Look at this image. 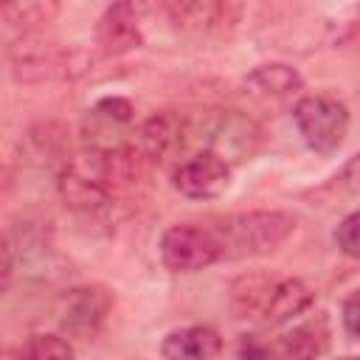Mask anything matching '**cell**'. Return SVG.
<instances>
[{
    "instance_id": "cell-13",
    "label": "cell",
    "mask_w": 360,
    "mask_h": 360,
    "mask_svg": "<svg viewBox=\"0 0 360 360\" xmlns=\"http://www.w3.org/2000/svg\"><path fill=\"white\" fill-rule=\"evenodd\" d=\"M180 141H183V121H177L169 112H158L138 127L132 138V152L146 163H160L180 146Z\"/></svg>"
},
{
    "instance_id": "cell-14",
    "label": "cell",
    "mask_w": 360,
    "mask_h": 360,
    "mask_svg": "<svg viewBox=\"0 0 360 360\" xmlns=\"http://www.w3.org/2000/svg\"><path fill=\"white\" fill-rule=\"evenodd\" d=\"M222 352V338L211 326H183L163 338V360H217Z\"/></svg>"
},
{
    "instance_id": "cell-3",
    "label": "cell",
    "mask_w": 360,
    "mask_h": 360,
    "mask_svg": "<svg viewBox=\"0 0 360 360\" xmlns=\"http://www.w3.org/2000/svg\"><path fill=\"white\" fill-rule=\"evenodd\" d=\"M11 65L20 82L73 79L87 70V59L82 56V51L42 39L37 34H28L11 48Z\"/></svg>"
},
{
    "instance_id": "cell-8",
    "label": "cell",
    "mask_w": 360,
    "mask_h": 360,
    "mask_svg": "<svg viewBox=\"0 0 360 360\" xmlns=\"http://www.w3.org/2000/svg\"><path fill=\"white\" fill-rule=\"evenodd\" d=\"M110 309H112V295L98 284H87V287H73L62 295L56 307V318L62 332L87 340L101 329Z\"/></svg>"
},
{
    "instance_id": "cell-4",
    "label": "cell",
    "mask_w": 360,
    "mask_h": 360,
    "mask_svg": "<svg viewBox=\"0 0 360 360\" xmlns=\"http://www.w3.org/2000/svg\"><path fill=\"white\" fill-rule=\"evenodd\" d=\"M132 124H135V107L129 98L121 96H107L98 98L82 121V135H84V149L98 152V155H121L132 146Z\"/></svg>"
},
{
    "instance_id": "cell-5",
    "label": "cell",
    "mask_w": 360,
    "mask_h": 360,
    "mask_svg": "<svg viewBox=\"0 0 360 360\" xmlns=\"http://www.w3.org/2000/svg\"><path fill=\"white\" fill-rule=\"evenodd\" d=\"M202 135H205L202 152H211L214 158H219L228 166L250 160L262 143L259 124L239 110H222V112L211 115Z\"/></svg>"
},
{
    "instance_id": "cell-15",
    "label": "cell",
    "mask_w": 360,
    "mask_h": 360,
    "mask_svg": "<svg viewBox=\"0 0 360 360\" xmlns=\"http://www.w3.org/2000/svg\"><path fill=\"white\" fill-rule=\"evenodd\" d=\"M245 87L250 96L256 98H287L292 93L301 90V76L295 68L284 65V62H270V65H259L245 76Z\"/></svg>"
},
{
    "instance_id": "cell-16",
    "label": "cell",
    "mask_w": 360,
    "mask_h": 360,
    "mask_svg": "<svg viewBox=\"0 0 360 360\" xmlns=\"http://www.w3.org/2000/svg\"><path fill=\"white\" fill-rule=\"evenodd\" d=\"M0 14L8 22L31 31V28H39V25L51 22L59 14V6L56 3H39V0H22V3H3Z\"/></svg>"
},
{
    "instance_id": "cell-18",
    "label": "cell",
    "mask_w": 360,
    "mask_h": 360,
    "mask_svg": "<svg viewBox=\"0 0 360 360\" xmlns=\"http://www.w3.org/2000/svg\"><path fill=\"white\" fill-rule=\"evenodd\" d=\"M360 214L357 211H352V214H346L340 222H338V228H335V242H338V248L349 256V259H357V253H360Z\"/></svg>"
},
{
    "instance_id": "cell-12",
    "label": "cell",
    "mask_w": 360,
    "mask_h": 360,
    "mask_svg": "<svg viewBox=\"0 0 360 360\" xmlns=\"http://www.w3.org/2000/svg\"><path fill=\"white\" fill-rule=\"evenodd\" d=\"M312 301L315 295L301 278H273L256 318H262L264 326H281L295 315L307 312Z\"/></svg>"
},
{
    "instance_id": "cell-11",
    "label": "cell",
    "mask_w": 360,
    "mask_h": 360,
    "mask_svg": "<svg viewBox=\"0 0 360 360\" xmlns=\"http://www.w3.org/2000/svg\"><path fill=\"white\" fill-rule=\"evenodd\" d=\"M96 39L104 56H121L143 45L141 17L135 3H112L104 8L96 25Z\"/></svg>"
},
{
    "instance_id": "cell-21",
    "label": "cell",
    "mask_w": 360,
    "mask_h": 360,
    "mask_svg": "<svg viewBox=\"0 0 360 360\" xmlns=\"http://www.w3.org/2000/svg\"><path fill=\"white\" fill-rule=\"evenodd\" d=\"M340 360H357V357H340Z\"/></svg>"
},
{
    "instance_id": "cell-10",
    "label": "cell",
    "mask_w": 360,
    "mask_h": 360,
    "mask_svg": "<svg viewBox=\"0 0 360 360\" xmlns=\"http://www.w3.org/2000/svg\"><path fill=\"white\" fill-rule=\"evenodd\" d=\"M174 188L188 200H214L231 186V166L211 152H197L174 169Z\"/></svg>"
},
{
    "instance_id": "cell-7",
    "label": "cell",
    "mask_w": 360,
    "mask_h": 360,
    "mask_svg": "<svg viewBox=\"0 0 360 360\" xmlns=\"http://www.w3.org/2000/svg\"><path fill=\"white\" fill-rule=\"evenodd\" d=\"M329 343L326 321L318 315L307 323H298L292 332L262 343V340H245L242 343V360H318Z\"/></svg>"
},
{
    "instance_id": "cell-1",
    "label": "cell",
    "mask_w": 360,
    "mask_h": 360,
    "mask_svg": "<svg viewBox=\"0 0 360 360\" xmlns=\"http://www.w3.org/2000/svg\"><path fill=\"white\" fill-rule=\"evenodd\" d=\"M295 231V217L287 211H248L225 219L214 236L222 259H248L273 253Z\"/></svg>"
},
{
    "instance_id": "cell-17",
    "label": "cell",
    "mask_w": 360,
    "mask_h": 360,
    "mask_svg": "<svg viewBox=\"0 0 360 360\" xmlns=\"http://www.w3.org/2000/svg\"><path fill=\"white\" fill-rule=\"evenodd\" d=\"M22 360H76L73 346L62 335H31Z\"/></svg>"
},
{
    "instance_id": "cell-6",
    "label": "cell",
    "mask_w": 360,
    "mask_h": 360,
    "mask_svg": "<svg viewBox=\"0 0 360 360\" xmlns=\"http://www.w3.org/2000/svg\"><path fill=\"white\" fill-rule=\"evenodd\" d=\"M160 262L172 273H197L219 262V242L214 231L197 225H172L160 236Z\"/></svg>"
},
{
    "instance_id": "cell-20",
    "label": "cell",
    "mask_w": 360,
    "mask_h": 360,
    "mask_svg": "<svg viewBox=\"0 0 360 360\" xmlns=\"http://www.w3.org/2000/svg\"><path fill=\"white\" fill-rule=\"evenodd\" d=\"M11 267H14V262H11V248L6 245V239H0V295H3V290H6V284H8V278H11Z\"/></svg>"
},
{
    "instance_id": "cell-2",
    "label": "cell",
    "mask_w": 360,
    "mask_h": 360,
    "mask_svg": "<svg viewBox=\"0 0 360 360\" xmlns=\"http://www.w3.org/2000/svg\"><path fill=\"white\" fill-rule=\"evenodd\" d=\"M292 121L304 143L318 155H332L343 146L349 135V110L340 98L329 93L304 96L292 107Z\"/></svg>"
},
{
    "instance_id": "cell-9",
    "label": "cell",
    "mask_w": 360,
    "mask_h": 360,
    "mask_svg": "<svg viewBox=\"0 0 360 360\" xmlns=\"http://www.w3.org/2000/svg\"><path fill=\"white\" fill-rule=\"evenodd\" d=\"M163 11L177 28L194 34H225L242 17V6L228 0H174L166 3Z\"/></svg>"
},
{
    "instance_id": "cell-19",
    "label": "cell",
    "mask_w": 360,
    "mask_h": 360,
    "mask_svg": "<svg viewBox=\"0 0 360 360\" xmlns=\"http://www.w3.org/2000/svg\"><path fill=\"white\" fill-rule=\"evenodd\" d=\"M343 329H346V335L352 340L357 338V292H352L343 301Z\"/></svg>"
}]
</instances>
